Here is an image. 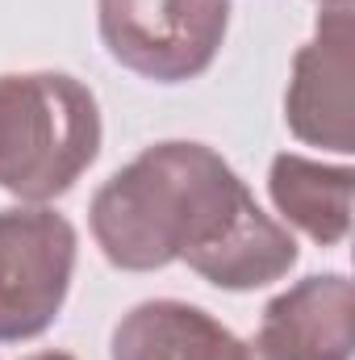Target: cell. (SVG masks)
Masks as SVG:
<instances>
[{"label":"cell","instance_id":"6da1fadb","mask_svg":"<svg viewBox=\"0 0 355 360\" xmlns=\"http://www.w3.org/2000/svg\"><path fill=\"white\" fill-rule=\"evenodd\" d=\"M92 239L113 269L155 272L184 260L217 289L247 293L288 276L297 239L260 210L243 176L205 143L147 147L96 188Z\"/></svg>","mask_w":355,"mask_h":360},{"label":"cell","instance_id":"7a4b0ae2","mask_svg":"<svg viewBox=\"0 0 355 360\" xmlns=\"http://www.w3.org/2000/svg\"><path fill=\"white\" fill-rule=\"evenodd\" d=\"M100 105L67 72L0 76V188L46 205L63 197L100 155Z\"/></svg>","mask_w":355,"mask_h":360},{"label":"cell","instance_id":"3957f363","mask_svg":"<svg viewBox=\"0 0 355 360\" xmlns=\"http://www.w3.org/2000/svg\"><path fill=\"white\" fill-rule=\"evenodd\" d=\"M230 0H96L105 51L142 80L184 84L213 68Z\"/></svg>","mask_w":355,"mask_h":360},{"label":"cell","instance_id":"277c9868","mask_svg":"<svg viewBox=\"0 0 355 360\" xmlns=\"http://www.w3.org/2000/svg\"><path fill=\"white\" fill-rule=\"evenodd\" d=\"M76 226L51 205L0 210V344L38 340L63 310L76 272Z\"/></svg>","mask_w":355,"mask_h":360},{"label":"cell","instance_id":"5b68a950","mask_svg":"<svg viewBox=\"0 0 355 360\" xmlns=\"http://www.w3.org/2000/svg\"><path fill=\"white\" fill-rule=\"evenodd\" d=\"M355 8L326 4L314 38L293 55L284 122L305 147L355 151Z\"/></svg>","mask_w":355,"mask_h":360},{"label":"cell","instance_id":"8992f818","mask_svg":"<svg viewBox=\"0 0 355 360\" xmlns=\"http://www.w3.org/2000/svg\"><path fill=\"white\" fill-rule=\"evenodd\" d=\"M355 293L343 272H314L264 306L247 360H351Z\"/></svg>","mask_w":355,"mask_h":360},{"label":"cell","instance_id":"52a82bcc","mask_svg":"<svg viewBox=\"0 0 355 360\" xmlns=\"http://www.w3.org/2000/svg\"><path fill=\"white\" fill-rule=\"evenodd\" d=\"M109 360H247V344L209 310L155 297L121 314L109 340Z\"/></svg>","mask_w":355,"mask_h":360},{"label":"cell","instance_id":"ba28073f","mask_svg":"<svg viewBox=\"0 0 355 360\" xmlns=\"http://www.w3.org/2000/svg\"><path fill=\"white\" fill-rule=\"evenodd\" d=\"M351 188L355 172L347 164L330 168L322 160L305 155H276L267 168V193L272 205L288 226L309 235L318 248H339L351 231Z\"/></svg>","mask_w":355,"mask_h":360},{"label":"cell","instance_id":"9c48e42d","mask_svg":"<svg viewBox=\"0 0 355 360\" xmlns=\"http://www.w3.org/2000/svg\"><path fill=\"white\" fill-rule=\"evenodd\" d=\"M25 360H76L72 352H34V356H25Z\"/></svg>","mask_w":355,"mask_h":360},{"label":"cell","instance_id":"30bf717a","mask_svg":"<svg viewBox=\"0 0 355 360\" xmlns=\"http://www.w3.org/2000/svg\"><path fill=\"white\" fill-rule=\"evenodd\" d=\"M318 4H351V0H318Z\"/></svg>","mask_w":355,"mask_h":360}]
</instances>
